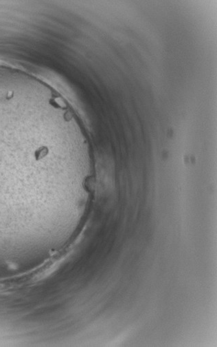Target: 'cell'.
Wrapping results in <instances>:
<instances>
[{
  "instance_id": "6da1fadb",
  "label": "cell",
  "mask_w": 217,
  "mask_h": 347,
  "mask_svg": "<svg viewBox=\"0 0 217 347\" xmlns=\"http://www.w3.org/2000/svg\"><path fill=\"white\" fill-rule=\"evenodd\" d=\"M48 149L46 147H41L34 152V157L37 160H39L44 158L48 154Z\"/></svg>"
},
{
  "instance_id": "7a4b0ae2",
  "label": "cell",
  "mask_w": 217,
  "mask_h": 347,
  "mask_svg": "<svg viewBox=\"0 0 217 347\" xmlns=\"http://www.w3.org/2000/svg\"><path fill=\"white\" fill-rule=\"evenodd\" d=\"M8 266L10 268H12V269H16L17 268V265L15 264V263H10V264L8 265Z\"/></svg>"
}]
</instances>
